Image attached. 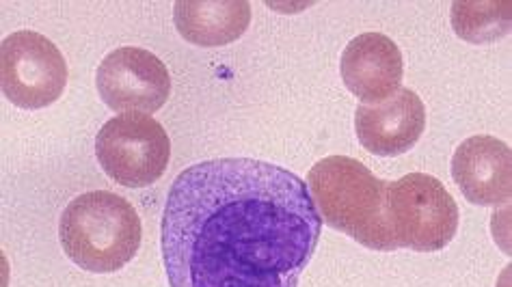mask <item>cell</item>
Masks as SVG:
<instances>
[{
    "label": "cell",
    "instance_id": "cell-5",
    "mask_svg": "<svg viewBox=\"0 0 512 287\" xmlns=\"http://www.w3.org/2000/svg\"><path fill=\"white\" fill-rule=\"evenodd\" d=\"M96 156L113 182L126 188H147L165 175L171 141L154 117L121 113L98 132Z\"/></svg>",
    "mask_w": 512,
    "mask_h": 287
},
{
    "label": "cell",
    "instance_id": "cell-8",
    "mask_svg": "<svg viewBox=\"0 0 512 287\" xmlns=\"http://www.w3.org/2000/svg\"><path fill=\"white\" fill-rule=\"evenodd\" d=\"M426 128V108L413 89L396 91L392 98L355 111L357 139L374 156L394 158L415 147Z\"/></svg>",
    "mask_w": 512,
    "mask_h": 287
},
{
    "label": "cell",
    "instance_id": "cell-2",
    "mask_svg": "<svg viewBox=\"0 0 512 287\" xmlns=\"http://www.w3.org/2000/svg\"><path fill=\"white\" fill-rule=\"evenodd\" d=\"M387 184L366 164L348 156H329L316 162L307 177L309 193L322 223L368 246L372 251H396L389 234L385 203Z\"/></svg>",
    "mask_w": 512,
    "mask_h": 287
},
{
    "label": "cell",
    "instance_id": "cell-3",
    "mask_svg": "<svg viewBox=\"0 0 512 287\" xmlns=\"http://www.w3.org/2000/svg\"><path fill=\"white\" fill-rule=\"evenodd\" d=\"M59 240L76 266L109 275L137 257L143 225L130 201L109 190H91L67 203L59 221Z\"/></svg>",
    "mask_w": 512,
    "mask_h": 287
},
{
    "label": "cell",
    "instance_id": "cell-9",
    "mask_svg": "<svg viewBox=\"0 0 512 287\" xmlns=\"http://www.w3.org/2000/svg\"><path fill=\"white\" fill-rule=\"evenodd\" d=\"M340 72L346 89L363 106L381 104L400 91L402 52L387 35L363 33L344 48Z\"/></svg>",
    "mask_w": 512,
    "mask_h": 287
},
{
    "label": "cell",
    "instance_id": "cell-11",
    "mask_svg": "<svg viewBox=\"0 0 512 287\" xmlns=\"http://www.w3.org/2000/svg\"><path fill=\"white\" fill-rule=\"evenodd\" d=\"M173 20L186 41L219 48L247 33L251 5L247 0H180L173 7Z\"/></svg>",
    "mask_w": 512,
    "mask_h": 287
},
{
    "label": "cell",
    "instance_id": "cell-7",
    "mask_svg": "<svg viewBox=\"0 0 512 287\" xmlns=\"http://www.w3.org/2000/svg\"><path fill=\"white\" fill-rule=\"evenodd\" d=\"M102 102L115 113H156L171 95V76L154 52L124 46L106 54L96 72Z\"/></svg>",
    "mask_w": 512,
    "mask_h": 287
},
{
    "label": "cell",
    "instance_id": "cell-1",
    "mask_svg": "<svg viewBox=\"0 0 512 287\" xmlns=\"http://www.w3.org/2000/svg\"><path fill=\"white\" fill-rule=\"evenodd\" d=\"M320 234L322 216L299 175L217 158L175 177L160 244L169 287H299Z\"/></svg>",
    "mask_w": 512,
    "mask_h": 287
},
{
    "label": "cell",
    "instance_id": "cell-12",
    "mask_svg": "<svg viewBox=\"0 0 512 287\" xmlns=\"http://www.w3.org/2000/svg\"><path fill=\"white\" fill-rule=\"evenodd\" d=\"M454 33L469 44H491L510 33V3L508 0H458L452 5Z\"/></svg>",
    "mask_w": 512,
    "mask_h": 287
},
{
    "label": "cell",
    "instance_id": "cell-4",
    "mask_svg": "<svg viewBox=\"0 0 512 287\" xmlns=\"http://www.w3.org/2000/svg\"><path fill=\"white\" fill-rule=\"evenodd\" d=\"M387 227L398 249L437 253L454 240L458 205L437 177L409 173L387 184Z\"/></svg>",
    "mask_w": 512,
    "mask_h": 287
},
{
    "label": "cell",
    "instance_id": "cell-6",
    "mask_svg": "<svg viewBox=\"0 0 512 287\" xmlns=\"http://www.w3.org/2000/svg\"><path fill=\"white\" fill-rule=\"evenodd\" d=\"M3 93L26 111L55 104L67 85V63L61 50L44 35L18 31L0 46Z\"/></svg>",
    "mask_w": 512,
    "mask_h": 287
},
{
    "label": "cell",
    "instance_id": "cell-10",
    "mask_svg": "<svg viewBox=\"0 0 512 287\" xmlns=\"http://www.w3.org/2000/svg\"><path fill=\"white\" fill-rule=\"evenodd\" d=\"M452 177L469 203L502 205L510 201V147L495 136H471L454 152Z\"/></svg>",
    "mask_w": 512,
    "mask_h": 287
}]
</instances>
